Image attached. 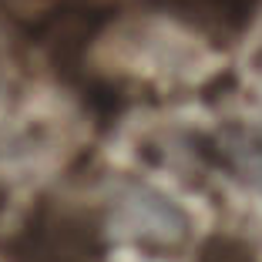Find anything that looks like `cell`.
<instances>
[{
	"label": "cell",
	"instance_id": "1",
	"mask_svg": "<svg viewBox=\"0 0 262 262\" xmlns=\"http://www.w3.org/2000/svg\"><path fill=\"white\" fill-rule=\"evenodd\" d=\"M121 4H141V7L171 14L175 20L195 27L219 44L246 34L262 7V0H0V7L14 20L27 24L31 31H47V27L84 20V17L88 20L104 17Z\"/></svg>",
	"mask_w": 262,
	"mask_h": 262
},
{
	"label": "cell",
	"instance_id": "2",
	"mask_svg": "<svg viewBox=\"0 0 262 262\" xmlns=\"http://www.w3.org/2000/svg\"><path fill=\"white\" fill-rule=\"evenodd\" d=\"M0 252L7 262H104V235L94 212L44 199L0 242Z\"/></svg>",
	"mask_w": 262,
	"mask_h": 262
},
{
	"label": "cell",
	"instance_id": "3",
	"mask_svg": "<svg viewBox=\"0 0 262 262\" xmlns=\"http://www.w3.org/2000/svg\"><path fill=\"white\" fill-rule=\"evenodd\" d=\"M199 262H255V252L242 239L215 235V239H208L205 246H202Z\"/></svg>",
	"mask_w": 262,
	"mask_h": 262
},
{
	"label": "cell",
	"instance_id": "4",
	"mask_svg": "<svg viewBox=\"0 0 262 262\" xmlns=\"http://www.w3.org/2000/svg\"><path fill=\"white\" fill-rule=\"evenodd\" d=\"M0 199H4V195H0Z\"/></svg>",
	"mask_w": 262,
	"mask_h": 262
}]
</instances>
